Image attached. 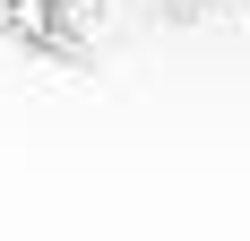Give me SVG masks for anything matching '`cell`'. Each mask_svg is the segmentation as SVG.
Returning a JSON list of instances; mask_svg holds the SVG:
<instances>
[]
</instances>
